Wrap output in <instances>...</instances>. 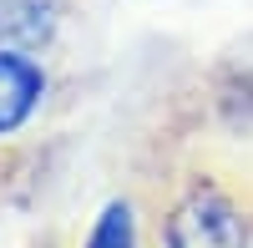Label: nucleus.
<instances>
[{"instance_id": "nucleus-4", "label": "nucleus", "mask_w": 253, "mask_h": 248, "mask_svg": "<svg viewBox=\"0 0 253 248\" xmlns=\"http://www.w3.org/2000/svg\"><path fill=\"white\" fill-rule=\"evenodd\" d=\"M86 248H137V218H132V203H107L101 218L91 223Z\"/></svg>"}, {"instance_id": "nucleus-3", "label": "nucleus", "mask_w": 253, "mask_h": 248, "mask_svg": "<svg viewBox=\"0 0 253 248\" xmlns=\"http://www.w3.org/2000/svg\"><path fill=\"white\" fill-rule=\"evenodd\" d=\"M61 26V0H0V46L46 51Z\"/></svg>"}, {"instance_id": "nucleus-2", "label": "nucleus", "mask_w": 253, "mask_h": 248, "mask_svg": "<svg viewBox=\"0 0 253 248\" xmlns=\"http://www.w3.org/2000/svg\"><path fill=\"white\" fill-rule=\"evenodd\" d=\"M46 91H51V76H46L36 51L0 46V137H15L26 127L41 112Z\"/></svg>"}, {"instance_id": "nucleus-1", "label": "nucleus", "mask_w": 253, "mask_h": 248, "mask_svg": "<svg viewBox=\"0 0 253 248\" xmlns=\"http://www.w3.org/2000/svg\"><path fill=\"white\" fill-rule=\"evenodd\" d=\"M157 248H253V208L223 177L193 172L162 203Z\"/></svg>"}]
</instances>
